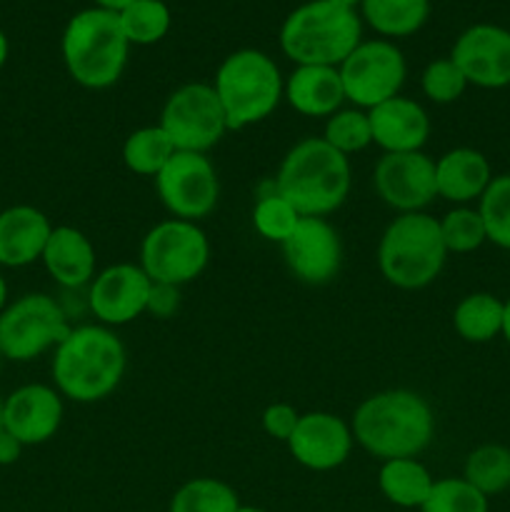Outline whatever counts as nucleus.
<instances>
[{"label": "nucleus", "mask_w": 510, "mask_h": 512, "mask_svg": "<svg viewBox=\"0 0 510 512\" xmlns=\"http://www.w3.org/2000/svg\"><path fill=\"white\" fill-rule=\"evenodd\" d=\"M505 338V343L510 345V298L505 300V313H503V333H500Z\"/></svg>", "instance_id": "obj_43"}, {"label": "nucleus", "mask_w": 510, "mask_h": 512, "mask_svg": "<svg viewBox=\"0 0 510 512\" xmlns=\"http://www.w3.org/2000/svg\"><path fill=\"white\" fill-rule=\"evenodd\" d=\"M320 138L343 153L345 158L355 153H363L365 148L373 145V130H370L368 110L360 108H340L330 118H325L323 135Z\"/></svg>", "instance_id": "obj_31"}, {"label": "nucleus", "mask_w": 510, "mask_h": 512, "mask_svg": "<svg viewBox=\"0 0 510 512\" xmlns=\"http://www.w3.org/2000/svg\"><path fill=\"white\" fill-rule=\"evenodd\" d=\"M175 153L178 150H175V145L170 143V138L160 125H143V128L133 130L123 140L120 158H123V165L130 173L155 178Z\"/></svg>", "instance_id": "obj_27"}, {"label": "nucleus", "mask_w": 510, "mask_h": 512, "mask_svg": "<svg viewBox=\"0 0 510 512\" xmlns=\"http://www.w3.org/2000/svg\"><path fill=\"white\" fill-rule=\"evenodd\" d=\"M430 18V0H363L360 20L385 40L410 38Z\"/></svg>", "instance_id": "obj_25"}, {"label": "nucleus", "mask_w": 510, "mask_h": 512, "mask_svg": "<svg viewBox=\"0 0 510 512\" xmlns=\"http://www.w3.org/2000/svg\"><path fill=\"white\" fill-rule=\"evenodd\" d=\"M448 260L438 218L428 213L395 215L378 240V268L398 290H423L440 278Z\"/></svg>", "instance_id": "obj_6"}, {"label": "nucleus", "mask_w": 510, "mask_h": 512, "mask_svg": "<svg viewBox=\"0 0 510 512\" xmlns=\"http://www.w3.org/2000/svg\"><path fill=\"white\" fill-rule=\"evenodd\" d=\"M50 233L53 223L35 205L0 210V268H28L38 263Z\"/></svg>", "instance_id": "obj_21"}, {"label": "nucleus", "mask_w": 510, "mask_h": 512, "mask_svg": "<svg viewBox=\"0 0 510 512\" xmlns=\"http://www.w3.org/2000/svg\"><path fill=\"white\" fill-rule=\"evenodd\" d=\"M273 185L303 218H328L348 200L353 168L323 138L308 135L283 155Z\"/></svg>", "instance_id": "obj_3"}, {"label": "nucleus", "mask_w": 510, "mask_h": 512, "mask_svg": "<svg viewBox=\"0 0 510 512\" xmlns=\"http://www.w3.org/2000/svg\"><path fill=\"white\" fill-rule=\"evenodd\" d=\"M160 128L180 153L213 150L228 133L223 105L210 83H185L168 95L160 110Z\"/></svg>", "instance_id": "obj_10"}, {"label": "nucleus", "mask_w": 510, "mask_h": 512, "mask_svg": "<svg viewBox=\"0 0 510 512\" xmlns=\"http://www.w3.org/2000/svg\"><path fill=\"white\" fill-rule=\"evenodd\" d=\"M373 145L383 153H418L430 138V115L418 100L395 95L368 110Z\"/></svg>", "instance_id": "obj_19"}, {"label": "nucleus", "mask_w": 510, "mask_h": 512, "mask_svg": "<svg viewBox=\"0 0 510 512\" xmlns=\"http://www.w3.org/2000/svg\"><path fill=\"white\" fill-rule=\"evenodd\" d=\"M505 300L495 298L493 293H470L455 305L453 328L465 343L483 345L503 333Z\"/></svg>", "instance_id": "obj_26"}, {"label": "nucleus", "mask_w": 510, "mask_h": 512, "mask_svg": "<svg viewBox=\"0 0 510 512\" xmlns=\"http://www.w3.org/2000/svg\"><path fill=\"white\" fill-rule=\"evenodd\" d=\"M40 263L63 290L88 288L98 273L93 240L73 225H53Z\"/></svg>", "instance_id": "obj_20"}, {"label": "nucleus", "mask_w": 510, "mask_h": 512, "mask_svg": "<svg viewBox=\"0 0 510 512\" xmlns=\"http://www.w3.org/2000/svg\"><path fill=\"white\" fill-rule=\"evenodd\" d=\"M345 100L353 108L370 110L395 98L408 78L405 55L393 40H360L358 48L338 65Z\"/></svg>", "instance_id": "obj_11"}, {"label": "nucleus", "mask_w": 510, "mask_h": 512, "mask_svg": "<svg viewBox=\"0 0 510 512\" xmlns=\"http://www.w3.org/2000/svg\"><path fill=\"white\" fill-rule=\"evenodd\" d=\"M463 478L475 490L490 498L510 488V448L498 443H485L470 450L463 465Z\"/></svg>", "instance_id": "obj_28"}, {"label": "nucleus", "mask_w": 510, "mask_h": 512, "mask_svg": "<svg viewBox=\"0 0 510 512\" xmlns=\"http://www.w3.org/2000/svg\"><path fill=\"white\" fill-rule=\"evenodd\" d=\"M23 450H25V445L20 443L18 438H13L8 430L0 428V465H3V468L18 463L20 455H23Z\"/></svg>", "instance_id": "obj_39"}, {"label": "nucleus", "mask_w": 510, "mask_h": 512, "mask_svg": "<svg viewBox=\"0 0 510 512\" xmlns=\"http://www.w3.org/2000/svg\"><path fill=\"white\" fill-rule=\"evenodd\" d=\"M240 498L233 485L218 478H193L170 498L168 512H235Z\"/></svg>", "instance_id": "obj_29"}, {"label": "nucleus", "mask_w": 510, "mask_h": 512, "mask_svg": "<svg viewBox=\"0 0 510 512\" xmlns=\"http://www.w3.org/2000/svg\"><path fill=\"white\" fill-rule=\"evenodd\" d=\"M70 315L48 293H25L0 313V353L10 363H33L53 353L70 333Z\"/></svg>", "instance_id": "obj_8"}, {"label": "nucleus", "mask_w": 510, "mask_h": 512, "mask_svg": "<svg viewBox=\"0 0 510 512\" xmlns=\"http://www.w3.org/2000/svg\"><path fill=\"white\" fill-rule=\"evenodd\" d=\"M60 55L70 78L85 90H108L123 78L130 43L118 13L103 8L78 10L65 23Z\"/></svg>", "instance_id": "obj_4"}, {"label": "nucleus", "mask_w": 510, "mask_h": 512, "mask_svg": "<svg viewBox=\"0 0 510 512\" xmlns=\"http://www.w3.org/2000/svg\"><path fill=\"white\" fill-rule=\"evenodd\" d=\"M288 450L298 465L313 473H330L348 463L353 453V430L340 415L328 410L300 413L298 425L288 438Z\"/></svg>", "instance_id": "obj_17"}, {"label": "nucleus", "mask_w": 510, "mask_h": 512, "mask_svg": "<svg viewBox=\"0 0 510 512\" xmlns=\"http://www.w3.org/2000/svg\"><path fill=\"white\" fill-rule=\"evenodd\" d=\"M10 303V290H8V280H5V275L0 273V313L5 310V305Z\"/></svg>", "instance_id": "obj_42"}, {"label": "nucleus", "mask_w": 510, "mask_h": 512, "mask_svg": "<svg viewBox=\"0 0 510 512\" xmlns=\"http://www.w3.org/2000/svg\"><path fill=\"white\" fill-rule=\"evenodd\" d=\"M280 50L295 65H333L338 68L363 40L358 10L340 8L328 0L298 5L280 25Z\"/></svg>", "instance_id": "obj_5"}, {"label": "nucleus", "mask_w": 510, "mask_h": 512, "mask_svg": "<svg viewBox=\"0 0 510 512\" xmlns=\"http://www.w3.org/2000/svg\"><path fill=\"white\" fill-rule=\"evenodd\" d=\"M328 3L340 5V8H348V10H358L363 0H328Z\"/></svg>", "instance_id": "obj_44"}, {"label": "nucleus", "mask_w": 510, "mask_h": 512, "mask_svg": "<svg viewBox=\"0 0 510 512\" xmlns=\"http://www.w3.org/2000/svg\"><path fill=\"white\" fill-rule=\"evenodd\" d=\"M8 55H10V43H8V35L0 30V70L5 68V63H8Z\"/></svg>", "instance_id": "obj_41"}, {"label": "nucleus", "mask_w": 510, "mask_h": 512, "mask_svg": "<svg viewBox=\"0 0 510 512\" xmlns=\"http://www.w3.org/2000/svg\"><path fill=\"white\" fill-rule=\"evenodd\" d=\"M210 263V240L198 223L168 218L155 223L140 243V268L153 283H193Z\"/></svg>", "instance_id": "obj_9"}, {"label": "nucleus", "mask_w": 510, "mask_h": 512, "mask_svg": "<svg viewBox=\"0 0 510 512\" xmlns=\"http://www.w3.org/2000/svg\"><path fill=\"white\" fill-rule=\"evenodd\" d=\"M300 413L295 410V405L290 403H270L268 408L263 410V430L268 438L280 440V443H288V438L293 435L295 425H298Z\"/></svg>", "instance_id": "obj_37"}, {"label": "nucleus", "mask_w": 510, "mask_h": 512, "mask_svg": "<svg viewBox=\"0 0 510 512\" xmlns=\"http://www.w3.org/2000/svg\"><path fill=\"white\" fill-rule=\"evenodd\" d=\"M435 478L418 458H395L380 463L378 488L388 503L395 508H423L433 490Z\"/></svg>", "instance_id": "obj_24"}, {"label": "nucleus", "mask_w": 510, "mask_h": 512, "mask_svg": "<svg viewBox=\"0 0 510 512\" xmlns=\"http://www.w3.org/2000/svg\"><path fill=\"white\" fill-rule=\"evenodd\" d=\"M215 95L230 130H245L268 120L283 100L285 78L268 53L240 48L225 55L215 70Z\"/></svg>", "instance_id": "obj_7"}, {"label": "nucleus", "mask_w": 510, "mask_h": 512, "mask_svg": "<svg viewBox=\"0 0 510 512\" xmlns=\"http://www.w3.org/2000/svg\"><path fill=\"white\" fill-rule=\"evenodd\" d=\"M153 180L160 203L173 218L200 223L218 205V170L205 153L178 150Z\"/></svg>", "instance_id": "obj_12"}, {"label": "nucleus", "mask_w": 510, "mask_h": 512, "mask_svg": "<svg viewBox=\"0 0 510 512\" xmlns=\"http://www.w3.org/2000/svg\"><path fill=\"white\" fill-rule=\"evenodd\" d=\"M153 280L138 263H115L98 270L88 285V310L105 328H120L148 313Z\"/></svg>", "instance_id": "obj_14"}, {"label": "nucleus", "mask_w": 510, "mask_h": 512, "mask_svg": "<svg viewBox=\"0 0 510 512\" xmlns=\"http://www.w3.org/2000/svg\"><path fill=\"white\" fill-rule=\"evenodd\" d=\"M120 28L133 45H155L170 33L173 13L165 0H135L118 13Z\"/></svg>", "instance_id": "obj_30"}, {"label": "nucleus", "mask_w": 510, "mask_h": 512, "mask_svg": "<svg viewBox=\"0 0 510 512\" xmlns=\"http://www.w3.org/2000/svg\"><path fill=\"white\" fill-rule=\"evenodd\" d=\"M453 63L468 85L500 90L510 85V30L495 23H475L455 38Z\"/></svg>", "instance_id": "obj_16"}, {"label": "nucleus", "mask_w": 510, "mask_h": 512, "mask_svg": "<svg viewBox=\"0 0 510 512\" xmlns=\"http://www.w3.org/2000/svg\"><path fill=\"white\" fill-rule=\"evenodd\" d=\"M438 223L448 253H475L478 248H483V243H488V235H485V225L478 208L455 205L443 218H438Z\"/></svg>", "instance_id": "obj_34"}, {"label": "nucleus", "mask_w": 510, "mask_h": 512, "mask_svg": "<svg viewBox=\"0 0 510 512\" xmlns=\"http://www.w3.org/2000/svg\"><path fill=\"white\" fill-rule=\"evenodd\" d=\"M0 428H3V398H0Z\"/></svg>", "instance_id": "obj_46"}, {"label": "nucleus", "mask_w": 510, "mask_h": 512, "mask_svg": "<svg viewBox=\"0 0 510 512\" xmlns=\"http://www.w3.org/2000/svg\"><path fill=\"white\" fill-rule=\"evenodd\" d=\"M180 308V288L165 283H153L148 298V313L158 320H168Z\"/></svg>", "instance_id": "obj_38"}, {"label": "nucleus", "mask_w": 510, "mask_h": 512, "mask_svg": "<svg viewBox=\"0 0 510 512\" xmlns=\"http://www.w3.org/2000/svg\"><path fill=\"white\" fill-rule=\"evenodd\" d=\"M63 395L45 383H25L3 398V428L25 448L43 445L63 425Z\"/></svg>", "instance_id": "obj_18"}, {"label": "nucleus", "mask_w": 510, "mask_h": 512, "mask_svg": "<svg viewBox=\"0 0 510 512\" xmlns=\"http://www.w3.org/2000/svg\"><path fill=\"white\" fill-rule=\"evenodd\" d=\"M373 188L395 213H425L438 198L435 160L418 153H383L373 168Z\"/></svg>", "instance_id": "obj_13"}, {"label": "nucleus", "mask_w": 510, "mask_h": 512, "mask_svg": "<svg viewBox=\"0 0 510 512\" xmlns=\"http://www.w3.org/2000/svg\"><path fill=\"white\" fill-rule=\"evenodd\" d=\"M493 180L488 158L475 148H453L435 160L438 198L453 205H470L480 200Z\"/></svg>", "instance_id": "obj_23"}, {"label": "nucleus", "mask_w": 510, "mask_h": 512, "mask_svg": "<svg viewBox=\"0 0 510 512\" xmlns=\"http://www.w3.org/2000/svg\"><path fill=\"white\" fill-rule=\"evenodd\" d=\"M350 430L355 443L380 463L418 458L435 438V413L415 390L390 388L370 395L355 408Z\"/></svg>", "instance_id": "obj_2"}, {"label": "nucleus", "mask_w": 510, "mask_h": 512, "mask_svg": "<svg viewBox=\"0 0 510 512\" xmlns=\"http://www.w3.org/2000/svg\"><path fill=\"white\" fill-rule=\"evenodd\" d=\"M283 100L305 118H330L348 103L343 80L333 65H295L285 78Z\"/></svg>", "instance_id": "obj_22"}, {"label": "nucleus", "mask_w": 510, "mask_h": 512, "mask_svg": "<svg viewBox=\"0 0 510 512\" xmlns=\"http://www.w3.org/2000/svg\"><path fill=\"white\" fill-rule=\"evenodd\" d=\"M420 512H488V498L465 478H440Z\"/></svg>", "instance_id": "obj_35"}, {"label": "nucleus", "mask_w": 510, "mask_h": 512, "mask_svg": "<svg viewBox=\"0 0 510 512\" xmlns=\"http://www.w3.org/2000/svg\"><path fill=\"white\" fill-rule=\"evenodd\" d=\"M488 243L510 250V173L493 175L490 185L478 200Z\"/></svg>", "instance_id": "obj_33"}, {"label": "nucleus", "mask_w": 510, "mask_h": 512, "mask_svg": "<svg viewBox=\"0 0 510 512\" xmlns=\"http://www.w3.org/2000/svg\"><path fill=\"white\" fill-rule=\"evenodd\" d=\"M235 512H268V510H263V508H255V505H240L238 510Z\"/></svg>", "instance_id": "obj_45"}, {"label": "nucleus", "mask_w": 510, "mask_h": 512, "mask_svg": "<svg viewBox=\"0 0 510 512\" xmlns=\"http://www.w3.org/2000/svg\"><path fill=\"white\" fill-rule=\"evenodd\" d=\"M300 218L303 215L275 190V185L268 193H260L253 205V228L268 243L283 245L295 230V225L300 223Z\"/></svg>", "instance_id": "obj_32"}, {"label": "nucleus", "mask_w": 510, "mask_h": 512, "mask_svg": "<svg viewBox=\"0 0 510 512\" xmlns=\"http://www.w3.org/2000/svg\"><path fill=\"white\" fill-rule=\"evenodd\" d=\"M420 90L435 105H450L463 98L468 90L463 70L453 63V58H435L420 73Z\"/></svg>", "instance_id": "obj_36"}, {"label": "nucleus", "mask_w": 510, "mask_h": 512, "mask_svg": "<svg viewBox=\"0 0 510 512\" xmlns=\"http://www.w3.org/2000/svg\"><path fill=\"white\" fill-rule=\"evenodd\" d=\"M95 8H103V10H110V13H120L123 8H128L130 3H135V0H93Z\"/></svg>", "instance_id": "obj_40"}, {"label": "nucleus", "mask_w": 510, "mask_h": 512, "mask_svg": "<svg viewBox=\"0 0 510 512\" xmlns=\"http://www.w3.org/2000/svg\"><path fill=\"white\" fill-rule=\"evenodd\" d=\"M128 353L113 328L100 323L73 325L53 350V388L73 403L90 405L110 398L123 383Z\"/></svg>", "instance_id": "obj_1"}, {"label": "nucleus", "mask_w": 510, "mask_h": 512, "mask_svg": "<svg viewBox=\"0 0 510 512\" xmlns=\"http://www.w3.org/2000/svg\"><path fill=\"white\" fill-rule=\"evenodd\" d=\"M0 360H3V353H0Z\"/></svg>", "instance_id": "obj_47"}, {"label": "nucleus", "mask_w": 510, "mask_h": 512, "mask_svg": "<svg viewBox=\"0 0 510 512\" xmlns=\"http://www.w3.org/2000/svg\"><path fill=\"white\" fill-rule=\"evenodd\" d=\"M280 250L290 275L313 288L333 283L343 265V243L328 218H300Z\"/></svg>", "instance_id": "obj_15"}]
</instances>
